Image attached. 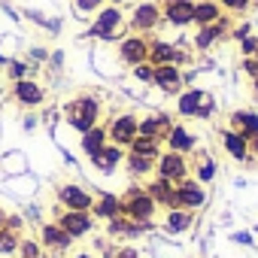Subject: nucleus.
<instances>
[{"instance_id":"f257e3e1","label":"nucleus","mask_w":258,"mask_h":258,"mask_svg":"<svg viewBox=\"0 0 258 258\" xmlns=\"http://www.w3.org/2000/svg\"><path fill=\"white\" fill-rule=\"evenodd\" d=\"M64 112H67V121L76 127V131L85 134V131H91V127L97 124V118H100V100L94 94H79V97H73L67 103Z\"/></svg>"},{"instance_id":"f03ea898","label":"nucleus","mask_w":258,"mask_h":258,"mask_svg":"<svg viewBox=\"0 0 258 258\" xmlns=\"http://www.w3.org/2000/svg\"><path fill=\"white\" fill-rule=\"evenodd\" d=\"M124 16H121V7H103V10H97L94 13V22H91V37H97V40H106V43H115V40H121L124 37Z\"/></svg>"},{"instance_id":"7ed1b4c3","label":"nucleus","mask_w":258,"mask_h":258,"mask_svg":"<svg viewBox=\"0 0 258 258\" xmlns=\"http://www.w3.org/2000/svg\"><path fill=\"white\" fill-rule=\"evenodd\" d=\"M213 109H216L213 97H210L207 91H201V88H188V91H182L179 100H176V112L185 115V118H210Z\"/></svg>"},{"instance_id":"20e7f679","label":"nucleus","mask_w":258,"mask_h":258,"mask_svg":"<svg viewBox=\"0 0 258 258\" xmlns=\"http://www.w3.org/2000/svg\"><path fill=\"white\" fill-rule=\"evenodd\" d=\"M118 58L127 67H137V64L149 61V40L143 34H124L118 40Z\"/></svg>"},{"instance_id":"39448f33","label":"nucleus","mask_w":258,"mask_h":258,"mask_svg":"<svg viewBox=\"0 0 258 258\" xmlns=\"http://www.w3.org/2000/svg\"><path fill=\"white\" fill-rule=\"evenodd\" d=\"M161 22H164V19H161V7L152 4V0H146V4H137V7H134L131 19H127V28H131L134 34H143V37H146V34L155 31Z\"/></svg>"},{"instance_id":"423d86ee","label":"nucleus","mask_w":258,"mask_h":258,"mask_svg":"<svg viewBox=\"0 0 258 258\" xmlns=\"http://www.w3.org/2000/svg\"><path fill=\"white\" fill-rule=\"evenodd\" d=\"M155 201H152V195L149 191H140V188H134L131 195H127V201L121 204V213L131 219V222H152V216H155Z\"/></svg>"},{"instance_id":"0eeeda50","label":"nucleus","mask_w":258,"mask_h":258,"mask_svg":"<svg viewBox=\"0 0 258 258\" xmlns=\"http://www.w3.org/2000/svg\"><path fill=\"white\" fill-rule=\"evenodd\" d=\"M106 131H109V140H112L115 146H131L134 137L140 134V118L131 115V112H121V115H115V118L109 121Z\"/></svg>"},{"instance_id":"6e6552de","label":"nucleus","mask_w":258,"mask_h":258,"mask_svg":"<svg viewBox=\"0 0 258 258\" xmlns=\"http://www.w3.org/2000/svg\"><path fill=\"white\" fill-rule=\"evenodd\" d=\"M161 19L173 28L195 25V0H161Z\"/></svg>"},{"instance_id":"1a4fd4ad","label":"nucleus","mask_w":258,"mask_h":258,"mask_svg":"<svg viewBox=\"0 0 258 258\" xmlns=\"http://www.w3.org/2000/svg\"><path fill=\"white\" fill-rule=\"evenodd\" d=\"M158 176L167 182H182L188 176V164L182 158V152H164L158 155Z\"/></svg>"},{"instance_id":"9d476101","label":"nucleus","mask_w":258,"mask_h":258,"mask_svg":"<svg viewBox=\"0 0 258 258\" xmlns=\"http://www.w3.org/2000/svg\"><path fill=\"white\" fill-rule=\"evenodd\" d=\"M204 201H207V191L198 185V182H191V179H182V182H176V207L179 210H201L204 207Z\"/></svg>"},{"instance_id":"9b49d317","label":"nucleus","mask_w":258,"mask_h":258,"mask_svg":"<svg viewBox=\"0 0 258 258\" xmlns=\"http://www.w3.org/2000/svg\"><path fill=\"white\" fill-rule=\"evenodd\" d=\"M228 28H231L228 16H222V19H219V22H213V25L198 28V34H195V49H198V52H207L213 43H219V40L228 34Z\"/></svg>"},{"instance_id":"f8f14e48","label":"nucleus","mask_w":258,"mask_h":258,"mask_svg":"<svg viewBox=\"0 0 258 258\" xmlns=\"http://www.w3.org/2000/svg\"><path fill=\"white\" fill-rule=\"evenodd\" d=\"M182 82H185V76H182V70H179L176 64H161V67H155L152 85H158L164 94H176V91L182 88Z\"/></svg>"},{"instance_id":"ddd939ff","label":"nucleus","mask_w":258,"mask_h":258,"mask_svg":"<svg viewBox=\"0 0 258 258\" xmlns=\"http://www.w3.org/2000/svg\"><path fill=\"white\" fill-rule=\"evenodd\" d=\"M58 201H61L67 210H82V213H88V210L94 207V198H91L85 188H79V185H61V188H58Z\"/></svg>"},{"instance_id":"4468645a","label":"nucleus","mask_w":258,"mask_h":258,"mask_svg":"<svg viewBox=\"0 0 258 258\" xmlns=\"http://www.w3.org/2000/svg\"><path fill=\"white\" fill-rule=\"evenodd\" d=\"M58 225H61L73 240H79V237H85V234L91 231V225H94V222H91V216H88V213H82V210H67V213L58 219Z\"/></svg>"},{"instance_id":"2eb2a0df","label":"nucleus","mask_w":258,"mask_h":258,"mask_svg":"<svg viewBox=\"0 0 258 258\" xmlns=\"http://www.w3.org/2000/svg\"><path fill=\"white\" fill-rule=\"evenodd\" d=\"M13 97H16L22 106H40L46 94H43V88H40L34 79H28V76H25V79H19V82L13 85Z\"/></svg>"},{"instance_id":"dca6fc26","label":"nucleus","mask_w":258,"mask_h":258,"mask_svg":"<svg viewBox=\"0 0 258 258\" xmlns=\"http://www.w3.org/2000/svg\"><path fill=\"white\" fill-rule=\"evenodd\" d=\"M222 143H225V152L234 158V161H249V140L234 131V127H225L222 131Z\"/></svg>"},{"instance_id":"f3484780","label":"nucleus","mask_w":258,"mask_h":258,"mask_svg":"<svg viewBox=\"0 0 258 258\" xmlns=\"http://www.w3.org/2000/svg\"><path fill=\"white\" fill-rule=\"evenodd\" d=\"M146 191L152 195V201H155V204H164L167 210H176V185H173V182H167V179L155 176V179L146 185Z\"/></svg>"},{"instance_id":"a211bd4d","label":"nucleus","mask_w":258,"mask_h":258,"mask_svg":"<svg viewBox=\"0 0 258 258\" xmlns=\"http://www.w3.org/2000/svg\"><path fill=\"white\" fill-rule=\"evenodd\" d=\"M170 152H191L195 149V134L188 131L185 124H170V131L164 134Z\"/></svg>"},{"instance_id":"6ab92c4d","label":"nucleus","mask_w":258,"mask_h":258,"mask_svg":"<svg viewBox=\"0 0 258 258\" xmlns=\"http://www.w3.org/2000/svg\"><path fill=\"white\" fill-rule=\"evenodd\" d=\"M231 127H234V131H240L246 140L255 137V134H258V112H252V109H237V112H231Z\"/></svg>"},{"instance_id":"aec40b11","label":"nucleus","mask_w":258,"mask_h":258,"mask_svg":"<svg viewBox=\"0 0 258 258\" xmlns=\"http://www.w3.org/2000/svg\"><path fill=\"white\" fill-rule=\"evenodd\" d=\"M222 19V7L219 0H195V25L204 28V25H213Z\"/></svg>"},{"instance_id":"412c9836","label":"nucleus","mask_w":258,"mask_h":258,"mask_svg":"<svg viewBox=\"0 0 258 258\" xmlns=\"http://www.w3.org/2000/svg\"><path fill=\"white\" fill-rule=\"evenodd\" d=\"M43 243H46L49 249H55V252H64V249H70L73 237L55 222V225H43Z\"/></svg>"},{"instance_id":"4be33fe9","label":"nucleus","mask_w":258,"mask_h":258,"mask_svg":"<svg viewBox=\"0 0 258 258\" xmlns=\"http://www.w3.org/2000/svg\"><path fill=\"white\" fill-rule=\"evenodd\" d=\"M106 140H109V131H106V127H91V131H85L82 134V152L91 158V155H97L103 146H106Z\"/></svg>"},{"instance_id":"5701e85b","label":"nucleus","mask_w":258,"mask_h":258,"mask_svg":"<svg viewBox=\"0 0 258 258\" xmlns=\"http://www.w3.org/2000/svg\"><path fill=\"white\" fill-rule=\"evenodd\" d=\"M176 58V46L164 43V40H152L149 43V64L152 67H161V64H173Z\"/></svg>"},{"instance_id":"b1692460","label":"nucleus","mask_w":258,"mask_h":258,"mask_svg":"<svg viewBox=\"0 0 258 258\" xmlns=\"http://www.w3.org/2000/svg\"><path fill=\"white\" fill-rule=\"evenodd\" d=\"M121 155H124V152H121V146H115V143H106V146H103L97 155H91V164H94L97 170H112V167L121 161Z\"/></svg>"},{"instance_id":"393cba45","label":"nucleus","mask_w":258,"mask_h":258,"mask_svg":"<svg viewBox=\"0 0 258 258\" xmlns=\"http://www.w3.org/2000/svg\"><path fill=\"white\" fill-rule=\"evenodd\" d=\"M191 228V210H167V219H164V231L167 234H182Z\"/></svg>"},{"instance_id":"a878e982","label":"nucleus","mask_w":258,"mask_h":258,"mask_svg":"<svg viewBox=\"0 0 258 258\" xmlns=\"http://www.w3.org/2000/svg\"><path fill=\"white\" fill-rule=\"evenodd\" d=\"M94 216L97 219H112V216H118L121 213V201L115 198V195H100L97 201H94Z\"/></svg>"},{"instance_id":"bb28decb","label":"nucleus","mask_w":258,"mask_h":258,"mask_svg":"<svg viewBox=\"0 0 258 258\" xmlns=\"http://www.w3.org/2000/svg\"><path fill=\"white\" fill-rule=\"evenodd\" d=\"M127 149H131L134 155H143V158H152V161L158 158V140H152V137H140V134H137V137H134V143H131V146H127Z\"/></svg>"},{"instance_id":"cd10ccee","label":"nucleus","mask_w":258,"mask_h":258,"mask_svg":"<svg viewBox=\"0 0 258 258\" xmlns=\"http://www.w3.org/2000/svg\"><path fill=\"white\" fill-rule=\"evenodd\" d=\"M124 161H127L131 176H149V170H152V158H143V155H134V152H127Z\"/></svg>"},{"instance_id":"c85d7f7f","label":"nucleus","mask_w":258,"mask_h":258,"mask_svg":"<svg viewBox=\"0 0 258 258\" xmlns=\"http://www.w3.org/2000/svg\"><path fill=\"white\" fill-rule=\"evenodd\" d=\"M19 249V237H16V231L13 228H0V255H10V252H16Z\"/></svg>"},{"instance_id":"c756f323","label":"nucleus","mask_w":258,"mask_h":258,"mask_svg":"<svg viewBox=\"0 0 258 258\" xmlns=\"http://www.w3.org/2000/svg\"><path fill=\"white\" fill-rule=\"evenodd\" d=\"M103 4L106 0H73L76 13H82V16H94L97 10H103Z\"/></svg>"},{"instance_id":"7c9ffc66","label":"nucleus","mask_w":258,"mask_h":258,"mask_svg":"<svg viewBox=\"0 0 258 258\" xmlns=\"http://www.w3.org/2000/svg\"><path fill=\"white\" fill-rule=\"evenodd\" d=\"M222 13H246L252 7V0H219Z\"/></svg>"},{"instance_id":"2f4dec72","label":"nucleus","mask_w":258,"mask_h":258,"mask_svg":"<svg viewBox=\"0 0 258 258\" xmlns=\"http://www.w3.org/2000/svg\"><path fill=\"white\" fill-rule=\"evenodd\" d=\"M134 76H137L140 82H146V85H149V82L155 79V67H152L149 61H143V64H137V67H134Z\"/></svg>"},{"instance_id":"473e14b6","label":"nucleus","mask_w":258,"mask_h":258,"mask_svg":"<svg viewBox=\"0 0 258 258\" xmlns=\"http://www.w3.org/2000/svg\"><path fill=\"white\" fill-rule=\"evenodd\" d=\"M213 176H216L213 161H210V158H201V161H198V179H201V182H210Z\"/></svg>"},{"instance_id":"72a5a7b5","label":"nucleus","mask_w":258,"mask_h":258,"mask_svg":"<svg viewBox=\"0 0 258 258\" xmlns=\"http://www.w3.org/2000/svg\"><path fill=\"white\" fill-rule=\"evenodd\" d=\"M19 252H22V258H40V246H37L34 240L19 243Z\"/></svg>"},{"instance_id":"f704fd0d","label":"nucleus","mask_w":258,"mask_h":258,"mask_svg":"<svg viewBox=\"0 0 258 258\" xmlns=\"http://www.w3.org/2000/svg\"><path fill=\"white\" fill-rule=\"evenodd\" d=\"M25 76H28V64L13 61V64H10V79H13V82H19V79H25Z\"/></svg>"},{"instance_id":"c9c22d12","label":"nucleus","mask_w":258,"mask_h":258,"mask_svg":"<svg viewBox=\"0 0 258 258\" xmlns=\"http://www.w3.org/2000/svg\"><path fill=\"white\" fill-rule=\"evenodd\" d=\"M240 49H243V55H246V58H249V55H255V49H258V37H252V34H249V37H243V40H240Z\"/></svg>"},{"instance_id":"e433bc0d","label":"nucleus","mask_w":258,"mask_h":258,"mask_svg":"<svg viewBox=\"0 0 258 258\" xmlns=\"http://www.w3.org/2000/svg\"><path fill=\"white\" fill-rule=\"evenodd\" d=\"M243 70H246L252 79H258V61H255L252 55H249V58H243Z\"/></svg>"},{"instance_id":"4c0bfd02","label":"nucleus","mask_w":258,"mask_h":258,"mask_svg":"<svg viewBox=\"0 0 258 258\" xmlns=\"http://www.w3.org/2000/svg\"><path fill=\"white\" fill-rule=\"evenodd\" d=\"M243 37H249V25H240V28H234V40H243Z\"/></svg>"},{"instance_id":"58836bf2","label":"nucleus","mask_w":258,"mask_h":258,"mask_svg":"<svg viewBox=\"0 0 258 258\" xmlns=\"http://www.w3.org/2000/svg\"><path fill=\"white\" fill-rule=\"evenodd\" d=\"M249 155H258V134L249 137Z\"/></svg>"},{"instance_id":"ea45409f","label":"nucleus","mask_w":258,"mask_h":258,"mask_svg":"<svg viewBox=\"0 0 258 258\" xmlns=\"http://www.w3.org/2000/svg\"><path fill=\"white\" fill-rule=\"evenodd\" d=\"M118 258H140V255H137L134 249H121V252H118Z\"/></svg>"},{"instance_id":"a19ab883","label":"nucleus","mask_w":258,"mask_h":258,"mask_svg":"<svg viewBox=\"0 0 258 258\" xmlns=\"http://www.w3.org/2000/svg\"><path fill=\"white\" fill-rule=\"evenodd\" d=\"M106 4H112V7H121V4H127V0H106Z\"/></svg>"},{"instance_id":"79ce46f5","label":"nucleus","mask_w":258,"mask_h":258,"mask_svg":"<svg viewBox=\"0 0 258 258\" xmlns=\"http://www.w3.org/2000/svg\"><path fill=\"white\" fill-rule=\"evenodd\" d=\"M252 88H255V94H258V79H252Z\"/></svg>"},{"instance_id":"37998d69","label":"nucleus","mask_w":258,"mask_h":258,"mask_svg":"<svg viewBox=\"0 0 258 258\" xmlns=\"http://www.w3.org/2000/svg\"><path fill=\"white\" fill-rule=\"evenodd\" d=\"M0 228H4V213H0Z\"/></svg>"},{"instance_id":"c03bdc74","label":"nucleus","mask_w":258,"mask_h":258,"mask_svg":"<svg viewBox=\"0 0 258 258\" xmlns=\"http://www.w3.org/2000/svg\"><path fill=\"white\" fill-rule=\"evenodd\" d=\"M252 58H255V61H258V49H255V55H252Z\"/></svg>"},{"instance_id":"a18cd8bd","label":"nucleus","mask_w":258,"mask_h":258,"mask_svg":"<svg viewBox=\"0 0 258 258\" xmlns=\"http://www.w3.org/2000/svg\"><path fill=\"white\" fill-rule=\"evenodd\" d=\"M76 258H91V255H76Z\"/></svg>"},{"instance_id":"49530a36","label":"nucleus","mask_w":258,"mask_h":258,"mask_svg":"<svg viewBox=\"0 0 258 258\" xmlns=\"http://www.w3.org/2000/svg\"><path fill=\"white\" fill-rule=\"evenodd\" d=\"M252 4H255V7H258V0H252Z\"/></svg>"}]
</instances>
